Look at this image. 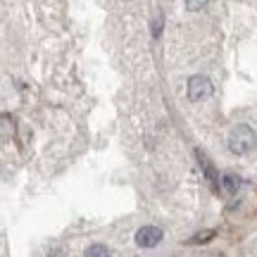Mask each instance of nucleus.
<instances>
[{
  "instance_id": "nucleus-7",
  "label": "nucleus",
  "mask_w": 257,
  "mask_h": 257,
  "mask_svg": "<svg viewBox=\"0 0 257 257\" xmlns=\"http://www.w3.org/2000/svg\"><path fill=\"white\" fill-rule=\"evenodd\" d=\"M207 5V0H186V10L188 12H198V10H202Z\"/></svg>"
},
{
  "instance_id": "nucleus-3",
  "label": "nucleus",
  "mask_w": 257,
  "mask_h": 257,
  "mask_svg": "<svg viewBox=\"0 0 257 257\" xmlns=\"http://www.w3.org/2000/svg\"><path fill=\"white\" fill-rule=\"evenodd\" d=\"M160 240H162V229H157V226H143L136 231L138 248H155Z\"/></svg>"
},
{
  "instance_id": "nucleus-8",
  "label": "nucleus",
  "mask_w": 257,
  "mask_h": 257,
  "mask_svg": "<svg viewBox=\"0 0 257 257\" xmlns=\"http://www.w3.org/2000/svg\"><path fill=\"white\" fill-rule=\"evenodd\" d=\"M212 236H214L212 231H205V233H198V236H195V238H193L191 243H202V240H210Z\"/></svg>"
},
{
  "instance_id": "nucleus-2",
  "label": "nucleus",
  "mask_w": 257,
  "mask_h": 257,
  "mask_svg": "<svg viewBox=\"0 0 257 257\" xmlns=\"http://www.w3.org/2000/svg\"><path fill=\"white\" fill-rule=\"evenodd\" d=\"M214 91V86L207 76H202V74H195L188 79V100L193 102H200V100H207Z\"/></svg>"
},
{
  "instance_id": "nucleus-9",
  "label": "nucleus",
  "mask_w": 257,
  "mask_h": 257,
  "mask_svg": "<svg viewBox=\"0 0 257 257\" xmlns=\"http://www.w3.org/2000/svg\"><path fill=\"white\" fill-rule=\"evenodd\" d=\"M160 29H162V17L155 19V24H153V36H160Z\"/></svg>"
},
{
  "instance_id": "nucleus-6",
  "label": "nucleus",
  "mask_w": 257,
  "mask_h": 257,
  "mask_svg": "<svg viewBox=\"0 0 257 257\" xmlns=\"http://www.w3.org/2000/svg\"><path fill=\"white\" fill-rule=\"evenodd\" d=\"M221 186H224V191L229 193V195H233V193L238 191V179L233 174H224L221 176Z\"/></svg>"
},
{
  "instance_id": "nucleus-4",
  "label": "nucleus",
  "mask_w": 257,
  "mask_h": 257,
  "mask_svg": "<svg viewBox=\"0 0 257 257\" xmlns=\"http://www.w3.org/2000/svg\"><path fill=\"white\" fill-rule=\"evenodd\" d=\"M195 155H198V162H200L202 172H205V176H207V181L212 184V188H219V179H217V172H214V167H212V162L207 160V155H205L202 150H198Z\"/></svg>"
},
{
  "instance_id": "nucleus-5",
  "label": "nucleus",
  "mask_w": 257,
  "mask_h": 257,
  "mask_svg": "<svg viewBox=\"0 0 257 257\" xmlns=\"http://www.w3.org/2000/svg\"><path fill=\"white\" fill-rule=\"evenodd\" d=\"M83 257H110V250L105 248L102 243H93V245H88V250L83 252Z\"/></svg>"
},
{
  "instance_id": "nucleus-1",
  "label": "nucleus",
  "mask_w": 257,
  "mask_h": 257,
  "mask_svg": "<svg viewBox=\"0 0 257 257\" xmlns=\"http://www.w3.org/2000/svg\"><path fill=\"white\" fill-rule=\"evenodd\" d=\"M255 143H257L255 131H252L248 124H238L229 136V148L233 155H248L250 150L255 148Z\"/></svg>"
}]
</instances>
